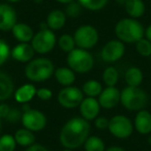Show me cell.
<instances>
[{
    "label": "cell",
    "mask_w": 151,
    "mask_h": 151,
    "mask_svg": "<svg viewBox=\"0 0 151 151\" xmlns=\"http://www.w3.org/2000/svg\"><path fill=\"white\" fill-rule=\"evenodd\" d=\"M91 126L83 117H73L62 126L59 141L65 149H77L84 145L90 136Z\"/></svg>",
    "instance_id": "1"
},
{
    "label": "cell",
    "mask_w": 151,
    "mask_h": 151,
    "mask_svg": "<svg viewBox=\"0 0 151 151\" xmlns=\"http://www.w3.org/2000/svg\"><path fill=\"white\" fill-rule=\"evenodd\" d=\"M115 34L117 40L124 44H136L145 36V28L138 19L123 18L115 25Z\"/></svg>",
    "instance_id": "2"
},
{
    "label": "cell",
    "mask_w": 151,
    "mask_h": 151,
    "mask_svg": "<svg viewBox=\"0 0 151 151\" xmlns=\"http://www.w3.org/2000/svg\"><path fill=\"white\" fill-rule=\"evenodd\" d=\"M26 78L31 82H44L54 75L55 66L50 59L46 57L32 59L25 66Z\"/></svg>",
    "instance_id": "3"
},
{
    "label": "cell",
    "mask_w": 151,
    "mask_h": 151,
    "mask_svg": "<svg viewBox=\"0 0 151 151\" xmlns=\"http://www.w3.org/2000/svg\"><path fill=\"white\" fill-rule=\"evenodd\" d=\"M148 94L141 87L126 86L121 90L120 104L127 111L138 112L145 109L148 104Z\"/></svg>",
    "instance_id": "4"
},
{
    "label": "cell",
    "mask_w": 151,
    "mask_h": 151,
    "mask_svg": "<svg viewBox=\"0 0 151 151\" xmlns=\"http://www.w3.org/2000/svg\"><path fill=\"white\" fill-rule=\"evenodd\" d=\"M67 65L75 73H86L93 68L94 59L87 50L76 48L67 55Z\"/></svg>",
    "instance_id": "5"
},
{
    "label": "cell",
    "mask_w": 151,
    "mask_h": 151,
    "mask_svg": "<svg viewBox=\"0 0 151 151\" xmlns=\"http://www.w3.org/2000/svg\"><path fill=\"white\" fill-rule=\"evenodd\" d=\"M76 46L80 49L89 50L96 46L99 40L97 29L92 25H82L76 30L73 34Z\"/></svg>",
    "instance_id": "6"
},
{
    "label": "cell",
    "mask_w": 151,
    "mask_h": 151,
    "mask_svg": "<svg viewBox=\"0 0 151 151\" xmlns=\"http://www.w3.org/2000/svg\"><path fill=\"white\" fill-rule=\"evenodd\" d=\"M108 129L113 137L124 140L129 138L134 132V122L125 115H115L110 119Z\"/></svg>",
    "instance_id": "7"
},
{
    "label": "cell",
    "mask_w": 151,
    "mask_h": 151,
    "mask_svg": "<svg viewBox=\"0 0 151 151\" xmlns=\"http://www.w3.org/2000/svg\"><path fill=\"white\" fill-rule=\"evenodd\" d=\"M56 45V36L53 30L40 29L37 33L34 34L31 40V46L38 54H48Z\"/></svg>",
    "instance_id": "8"
},
{
    "label": "cell",
    "mask_w": 151,
    "mask_h": 151,
    "mask_svg": "<svg viewBox=\"0 0 151 151\" xmlns=\"http://www.w3.org/2000/svg\"><path fill=\"white\" fill-rule=\"evenodd\" d=\"M58 103L65 109H73L81 105L84 99V93L76 86H67L62 88L58 93Z\"/></svg>",
    "instance_id": "9"
},
{
    "label": "cell",
    "mask_w": 151,
    "mask_h": 151,
    "mask_svg": "<svg viewBox=\"0 0 151 151\" xmlns=\"http://www.w3.org/2000/svg\"><path fill=\"white\" fill-rule=\"evenodd\" d=\"M21 121L23 123L24 127L35 132L44 129L46 127L48 120H47L46 115L42 112L30 108L29 110L23 112Z\"/></svg>",
    "instance_id": "10"
},
{
    "label": "cell",
    "mask_w": 151,
    "mask_h": 151,
    "mask_svg": "<svg viewBox=\"0 0 151 151\" xmlns=\"http://www.w3.org/2000/svg\"><path fill=\"white\" fill-rule=\"evenodd\" d=\"M125 53V45L119 40H111L103 47L101 57L105 62L114 63L120 60Z\"/></svg>",
    "instance_id": "11"
},
{
    "label": "cell",
    "mask_w": 151,
    "mask_h": 151,
    "mask_svg": "<svg viewBox=\"0 0 151 151\" xmlns=\"http://www.w3.org/2000/svg\"><path fill=\"white\" fill-rule=\"evenodd\" d=\"M121 91L117 87H106L99 95V103L101 108L111 110L120 103Z\"/></svg>",
    "instance_id": "12"
},
{
    "label": "cell",
    "mask_w": 151,
    "mask_h": 151,
    "mask_svg": "<svg viewBox=\"0 0 151 151\" xmlns=\"http://www.w3.org/2000/svg\"><path fill=\"white\" fill-rule=\"evenodd\" d=\"M17 13L12 5L0 3V30L9 31L17 24Z\"/></svg>",
    "instance_id": "13"
},
{
    "label": "cell",
    "mask_w": 151,
    "mask_h": 151,
    "mask_svg": "<svg viewBox=\"0 0 151 151\" xmlns=\"http://www.w3.org/2000/svg\"><path fill=\"white\" fill-rule=\"evenodd\" d=\"M80 108V113L84 119L87 121L94 120L96 117H99V114L101 112V105L99 101L95 97H88L84 99L79 106Z\"/></svg>",
    "instance_id": "14"
},
{
    "label": "cell",
    "mask_w": 151,
    "mask_h": 151,
    "mask_svg": "<svg viewBox=\"0 0 151 151\" xmlns=\"http://www.w3.org/2000/svg\"><path fill=\"white\" fill-rule=\"evenodd\" d=\"M134 127L142 136L151 134V112L143 109L138 111L134 119Z\"/></svg>",
    "instance_id": "15"
},
{
    "label": "cell",
    "mask_w": 151,
    "mask_h": 151,
    "mask_svg": "<svg viewBox=\"0 0 151 151\" xmlns=\"http://www.w3.org/2000/svg\"><path fill=\"white\" fill-rule=\"evenodd\" d=\"M34 49L32 48L31 44L29 42H20L16 47H14L11 51V56L16 61L21 63H28L33 59L34 56Z\"/></svg>",
    "instance_id": "16"
},
{
    "label": "cell",
    "mask_w": 151,
    "mask_h": 151,
    "mask_svg": "<svg viewBox=\"0 0 151 151\" xmlns=\"http://www.w3.org/2000/svg\"><path fill=\"white\" fill-rule=\"evenodd\" d=\"M123 6L128 17L134 19L143 17L146 12V5L143 0H125Z\"/></svg>",
    "instance_id": "17"
},
{
    "label": "cell",
    "mask_w": 151,
    "mask_h": 151,
    "mask_svg": "<svg viewBox=\"0 0 151 151\" xmlns=\"http://www.w3.org/2000/svg\"><path fill=\"white\" fill-rule=\"evenodd\" d=\"M14 37L20 42H30L34 36L33 29L26 23H17L12 29Z\"/></svg>",
    "instance_id": "18"
},
{
    "label": "cell",
    "mask_w": 151,
    "mask_h": 151,
    "mask_svg": "<svg viewBox=\"0 0 151 151\" xmlns=\"http://www.w3.org/2000/svg\"><path fill=\"white\" fill-rule=\"evenodd\" d=\"M46 23L49 29L53 30V31L60 30L66 23V15L64 12L60 11V9H53L52 12L49 13Z\"/></svg>",
    "instance_id": "19"
},
{
    "label": "cell",
    "mask_w": 151,
    "mask_h": 151,
    "mask_svg": "<svg viewBox=\"0 0 151 151\" xmlns=\"http://www.w3.org/2000/svg\"><path fill=\"white\" fill-rule=\"evenodd\" d=\"M55 79L60 85L64 87L71 86L76 81V73L69 67L61 66L55 70Z\"/></svg>",
    "instance_id": "20"
},
{
    "label": "cell",
    "mask_w": 151,
    "mask_h": 151,
    "mask_svg": "<svg viewBox=\"0 0 151 151\" xmlns=\"http://www.w3.org/2000/svg\"><path fill=\"white\" fill-rule=\"evenodd\" d=\"M15 86L12 78L7 73L0 71V101H6L13 95Z\"/></svg>",
    "instance_id": "21"
},
{
    "label": "cell",
    "mask_w": 151,
    "mask_h": 151,
    "mask_svg": "<svg viewBox=\"0 0 151 151\" xmlns=\"http://www.w3.org/2000/svg\"><path fill=\"white\" fill-rule=\"evenodd\" d=\"M124 80L127 86L140 87L144 80V73L138 66H132L127 68L124 73Z\"/></svg>",
    "instance_id": "22"
},
{
    "label": "cell",
    "mask_w": 151,
    "mask_h": 151,
    "mask_svg": "<svg viewBox=\"0 0 151 151\" xmlns=\"http://www.w3.org/2000/svg\"><path fill=\"white\" fill-rule=\"evenodd\" d=\"M35 86L32 84H24L16 90L15 99L20 104H28L36 95Z\"/></svg>",
    "instance_id": "23"
},
{
    "label": "cell",
    "mask_w": 151,
    "mask_h": 151,
    "mask_svg": "<svg viewBox=\"0 0 151 151\" xmlns=\"http://www.w3.org/2000/svg\"><path fill=\"white\" fill-rule=\"evenodd\" d=\"M15 140L18 145L22 147H29L34 144L35 142V136H34L33 132L27 129V128H20L16 132L15 134Z\"/></svg>",
    "instance_id": "24"
},
{
    "label": "cell",
    "mask_w": 151,
    "mask_h": 151,
    "mask_svg": "<svg viewBox=\"0 0 151 151\" xmlns=\"http://www.w3.org/2000/svg\"><path fill=\"white\" fill-rule=\"evenodd\" d=\"M82 91L88 97H96L103 91L101 84L96 80H88L84 83L82 87Z\"/></svg>",
    "instance_id": "25"
},
{
    "label": "cell",
    "mask_w": 151,
    "mask_h": 151,
    "mask_svg": "<svg viewBox=\"0 0 151 151\" xmlns=\"http://www.w3.org/2000/svg\"><path fill=\"white\" fill-rule=\"evenodd\" d=\"M103 81L107 87H115L119 81V73L114 66H109L103 73Z\"/></svg>",
    "instance_id": "26"
},
{
    "label": "cell",
    "mask_w": 151,
    "mask_h": 151,
    "mask_svg": "<svg viewBox=\"0 0 151 151\" xmlns=\"http://www.w3.org/2000/svg\"><path fill=\"white\" fill-rule=\"evenodd\" d=\"M85 151H105L106 145L104 141L99 137L96 136H89L86 142L84 143Z\"/></svg>",
    "instance_id": "27"
},
{
    "label": "cell",
    "mask_w": 151,
    "mask_h": 151,
    "mask_svg": "<svg viewBox=\"0 0 151 151\" xmlns=\"http://www.w3.org/2000/svg\"><path fill=\"white\" fill-rule=\"evenodd\" d=\"M78 2L84 9L91 12H99L108 4L109 0H78Z\"/></svg>",
    "instance_id": "28"
},
{
    "label": "cell",
    "mask_w": 151,
    "mask_h": 151,
    "mask_svg": "<svg viewBox=\"0 0 151 151\" xmlns=\"http://www.w3.org/2000/svg\"><path fill=\"white\" fill-rule=\"evenodd\" d=\"M58 46L63 52L69 53L76 49V42L73 36L70 34H62L60 37L58 38Z\"/></svg>",
    "instance_id": "29"
},
{
    "label": "cell",
    "mask_w": 151,
    "mask_h": 151,
    "mask_svg": "<svg viewBox=\"0 0 151 151\" xmlns=\"http://www.w3.org/2000/svg\"><path fill=\"white\" fill-rule=\"evenodd\" d=\"M136 51L142 57H151V42L146 37H142L134 44Z\"/></svg>",
    "instance_id": "30"
},
{
    "label": "cell",
    "mask_w": 151,
    "mask_h": 151,
    "mask_svg": "<svg viewBox=\"0 0 151 151\" xmlns=\"http://www.w3.org/2000/svg\"><path fill=\"white\" fill-rule=\"evenodd\" d=\"M17 142L12 134H3L0 137V151H15Z\"/></svg>",
    "instance_id": "31"
},
{
    "label": "cell",
    "mask_w": 151,
    "mask_h": 151,
    "mask_svg": "<svg viewBox=\"0 0 151 151\" xmlns=\"http://www.w3.org/2000/svg\"><path fill=\"white\" fill-rule=\"evenodd\" d=\"M81 12H82V5L79 2H76V1H73V2L66 4V9H65V15L66 17L69 18H77L80 16Z\"/></svg>",
    "instance_id": "32"
},
{
    "label": "cell",
    "mask_w": 151,
    "mask_h": 151,
    "mask_svg": "<svg viewBox=\"0 0 151 151\" xmlns=\"http://www.w3.org/2000/svg\"><path fill=\"white\" fill-rule=\"evenodd\" d=\"M11 49L5 40L0 38V66L3 65L11 56Z\"/></svg>",
    "instance_id": "33"
},
{
    "label": "cell",
    "mask_w": 151,
    "mask_h": 151,
    "mask_svg": "<svg viewBox=\"0 0 151 151\" xmlns=\"http://www.w3.org/2000/svg\"><path fill=\"white\" fill-rule=\"evenodd\" d=\"M22 115H23V113H22L19 109L12 107L11 110H9V114H7V116L5 117L4 120L11 122V123H16V122L21 121V120H22Z\"/></svg>",
    "instance_id": "34"
},
{
    "label": "cell",
    "mask_w": 151,
    "mask_h": 151,
    "mask_svg": "<svg viewBox=\"0 0 151 151\" xmlns=\"http://www.w3.org/2000/svg\"><path fill=\"white\" fill-rule=\"evenodd\" d=\"M36 96L42 101H49L52 99L53 92L52 90H50L49 88H40L36 90Z\"/></svg>",
    "instance_id": "35"
},
{
    "label": "cell",
    "mask_w": 151,
    "mask_h": 151,
    "mask_svg": "<svg viewBox=\"0 0 151 151\" xmlns=\"http://www.w3.org/2000/svg\"><path fill=\"white\" fill-rule=\"evenodd\" d=\"M94 126L97 129H107L109 127V123H110V119L106 117H96L94 120Z\"/></svg>",
    "instance_id": "36"
},
{
    "label": "cell",
    "mask_w": 151,
    "mask_h": 151,
    "mask_svg": "<svg viewBox=\"0 0 151 151\" xmlns=\"http://www.w3.org/2000/svg\"><path fill=\"white\" fill-rule=\"evenodd\" d=\"M11 108V106L7 105V104H0V119H5Z\"/></svg>",
    "instance_id": "37"
},
{
    "label": "cell",
    "mask_w": 151,
    "mask_h": 151,
    "mask_svg": "<svg viewBox=\"0 0 151 151\" xmlns=\"http://www.w3.org/2000/svg\"><path fill=\"white\" fill-rule=\"evenodd\" d=\"M25 151H50L47 147L42 146V145L40 144H35L34 143L33 145H31V146H29L27 149H26Z\"/></svg>",
    "instance_id": "38"
},
{
    "label": "cell",
    "mask_w": 151,
    "mask_h": 151,
    "mask_svg": "<svg viewBox=\"0 0 151 151\" xmlns=\"http://www.w3.org/2000/svg\"><path fill=\"white\" fill-rule=\"evenodd\" d=\"M145 37L151 42V24H149V25L145 28Z\"/></svg>",
    "instance_id": "39"
},
{
    "label": "cell",
    "mask_w": 151,
    "mask_h": 151,
    "mask_svg": "<svg viewBox=\"0 0 151 151\" xmlns=\"http://www.w3.org/2000/svg\"><path fill=\"white\" fill-rule=\"evenodd\" d=\"M105 151H126V150L120 146H111V147H109V148L106 149Z\"/></svg>",
    "instance_id": "40"
},
{
    "label": "cell",
    "mask_w": 151,
    "mask_h": 151,
    "mask_svg": "<svg viewBox=\"0 0 151 151\" xmlns=\"http://www.w3.org/2000/svg\"><path fill=\"white\" fill-rule=\"evenodd\" d=\"M56 1H58V2H60V3H63V4H68V3L73 2L75 0H56Z\"/></svg>",
    "instance_id": "41"
},
{
    "label": "cell",
    "mask_w": 151,
    "mask_h": 151,
    "mask_svg": "<svg viewBox=\"0 0 151 151\" xmlns=\"http://www.w3.org/2000/svg\"><path fill=\"white\" fill-rule=\"evenodd\" d=\"M5 1H7L9 3H18V2H20L21 0H5Z\"/></svg>",
    "instance_id": "42"
},
{
    "label": "cell",
    "mask_w": 151,
    "mask_h": 151,
    "mask_svg": "<svg viewBox=\"0 0 151 151\" xmlns=\"http://www.w3.org/2000/svg\"><path fill=\"white\" fill-rule=\"evenodd\" d=\"M44 0H33V2L36 3V4H40V3H42Z\"/></svg>",
    "instance_id": "43"
},
{
    "label": "cell",
    "mask_w": 151,
    "mask_h": 151,
    "mask_svg": "<svg viewBox=\"0 0 151 151\" xmlns=\"http://www.w3.org/2000/svg\"><path fill=\"white\" fill-rule=\"evenodd\" d=\"M62 151H73V150H71V149H65L64 148V150H62Z\"/></svg>",
    "instance_id": "44"
},
{
    "label": "cell",
    "mask_w": 151,
    "mask_h": 151,
    "mask_svg": "<svg viewBox=\"0 0 151 151\" xmlns=\"http://www.w3.org/2000/svg\"><path fill=\"white\" fill-rule=\"evenodd\" d=\"M0 132H1V119H0Z\"/></svg>",
    "instance_id": "45"
},
{
    "label": "cell",
    "mask_w": 151,
    "mask_h": 151,
    "mask_svg": "<svg viewBox=\"0 0 151 151\" xmlns=\"http://www.w3.org/2000/svg\"><path fill=\"white\" fill-rule=\"evenodd\" d=\"M149 143H150V144H151V137H150V138H149Z\"/></svg>",
    "instance_id": "46"
},
{
    "label": "cell",
    "mask_w": 151,
    "mask_h": 151,
    "mask_svg": "<svg viewBox=\"0 0 151 151\" xmlns=\"http://www.w3.org/2000/svg\"><path fill=\"white\" fill-rule=\"evenodd\" d=\"M150 58H151V57H150Z\"/></svg>",
    "instance_id": "47"
}]
</instances>
